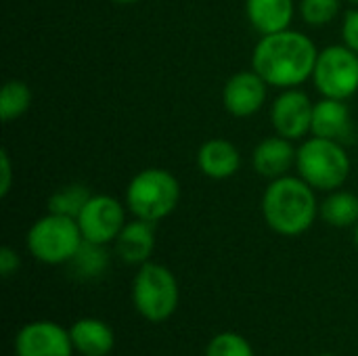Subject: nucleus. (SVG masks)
<instances>
[{
    "instance_id": "4be33fe9",
    "label": "nucleus",
    "mask_w": 358,
    "mask_h": 356,
    "mask_svg": "<svg viewBox=\"0 0 358 356\" xmlns=\"http://www.w3.org/2000/svg\"><path fill=\"white\" fill-rule=\"evenodd\" d=\"M340 13V0H302L300 15L304 23L313 27H323L331 23Z\"/></svg>"
},
{
    "instance_id": "f3484780",
    "label": "nucleus",
    "mask_w": 358,
    "mask_h": 356,
    "mask_svg": "<svg viewBox=\"0 0 358 356\" xmlns=\"http://www.w3.org/2000/svg\"><path fill=\"white\" fill-rule=\"evenodd\" d=\"M73 348L84 356H107L113 350L115 336L111 327L99 319H82L69 329Z\"/></svg>"
},
{
    "instance_id": "0eeeda50",
    "label": "nucleus",
    "mask_w": 358,
    "mask_h": 356,
    "mask_svg": "<svg viewBox=\"0 0 358 356\" xmlns=\"http://www.w3.org/2000/svg\"><path fill=\"white\" fill-rule=\"evenodd\" d=\"M313 82L325 99L348 101L358 92V52L346 44H331L319 50Z\"/></svg>"
},
{
    "instance_id": "9b49d317",
    "label": "nucleus",
    "mask_w": 358,
    "mask_h": 356,
    "mask_svg": "<svg viewBox=\"0 0 358 356\" xmlns=\"http://www.w3.org/2000/svg\"><path fill=\"white\" fill-rule=\"evenodd\" d=\"M71 336L50 321L27 323L15 340L17 356H71Z\"/></svg>"
},
{
    "instance_id": "dca6fc26",
    "label": "nucleus",
    "mask_w": 358,
    "mask_h": 356,
    "mask_svg": "<svg viewBox=\"0 0 358 356\" xmlns=\"http://www.w3.org/2000/svg\"><path fill=\"white\" fill-rule=\"evenodd\" d=\"M155 248V233L153 222L147 220H132L126 222L122 233L115 239V252L126 264H145L149 262Z\"/></svg>"
},
{
    "instance_id": "1a4fd4ad",
    "label": "nucleus",
    "mask_w": 358,
    "mask_h": 356,
    "mask_svg": "<svg viewBox=\"0 0 358 356\" xmlns=\"http://www.w3.org/2000/svg\"><path fill=\"white\" fill-rule=\"evenodd\" d=\"M313 111H315V103L306 92L298 88H287L275 99L271 107V122L279 136H285L289 141H300L306 134H310Z\"/></svg>"
},
{
    "instance_id": "4468645a",
    "label": "nucleus",
    "mask_w": 358,
    "mask_h": 356,
    "mask_svg": "<svg viewBox=\"0 0 358 356\" xmlns=\"http://www.w3.org/2000/svg\"><path fill=\"white\" fill-rule=\"evenodd\" d=\"M241 166L239 149L227 138H210L197 151V168L214 180H224L237 174Z\"/></svg>"
},
{
    "instance_id": "393cba45",
    "label": "nucleus",
    "mask_w": 358,
    "mask_h": 356,
    "mask_svg": "<svg viewBox=\"0 0 358 356\" xmlns=\"http://www.w3.org/2000/svg\"><path fill=\"white\" fill-rule=\"evenodd\" d=\"M0 197H6L13 187V164L6 149L0 151Z\"/></svg>"
},
{
    "instance_id": "b1692460",
    "label": "nucleus",
    "mask_w": 358,
    "mask_h": 356,
    "mask_svg": "<svg viewBox=\"0 0 358 356\" xmlns=\"http://www.w3.org/2000/svg\"><path fill=\"white\" fill-rule=\"evenodd\" d=\"M342 38L348 48L358 52V6L346 13L344 23H342Z\"/></svg>"
},
{
    "instance_id": "9d476101",
    "label": "nucleus",
    "mask_w": 358,
    "mask_h": 356,
    "mask_svg": "<svg viewBox=\"0 0 358 356\" xmlns=\"http://www.w3.org/2000/svg\"><path fill=\"white\" fill-rule=\"evenodd\" d=\"M266 94H268L266 80L258 71L248 69V71H237L227 80L222 88V103L233 118H250L264 107Z\"/></svg>"
},
{
    "instance_id": "2eb2a0df",
    "label": "nucleus",
    "mask_w": 358,
    "mask_h": 356,
    "mask_svg": "<svg viewBox=\"0 0 358 356\" xmlns=\"http://www.w3.org/2000/svg\"><path fill=\"white\" fill-rule=\"evenodd\" d=\"M250 25L260 34H277L289 29L294 21V0H245Z\"/></svg>"
},
{
    "instance_id": "6e6552de",
    "label": "nucleus",
    "mask_w": 358,
    "mask_h": 356,
    "mask_svg": "<svg viewBox=\"0 0 358 356\" xmlns=\"http://www.w3.org/2000/svg\"><path fill=\"white\" fill-rule=\"evenodd\" d=\"M76 220L84 241L107 245L115 241L126 227V210L111 195H90Z\"/></svg>"
},
{
    "instance_id": "ddd939ff",
    "label": "nucleus",
    "mask_w": 358,
    "mask_h": 356,
    "mask_svg": "<svg viewBox=\"0 0 358 356\" xmlns=\"http://www.w3.org/2000/svg\"><path fill=\"white\" fill-rule=\"evenodd\" d=\"M296 155H298V149H294L292 141L277 134V136H268L256 145L252 164L260 176L275 180V178L285 176L289 172V168L296 166Z\"/></svg>"
},
{
    "instance_id": "423d86ee",
    "label": "nucleus",
    "mask_w": 358,
    "mask_h": 356,
    "mask_svg": "<svg viewBox=\"0 0 358 356\" xmlns=\"http://www.w3.org/2000/svg\"><path fill=\"white\" fill-rule=\"evenodd\" d=\"M132 300L136 311L153 323L172 317L178 304V285L174 275L155 262L141 264L132 285Z\"/></svg>"
},
{
    "instance_id": "5701e85b",
    "label": "nucleus",
    "mask_w": 358,
    "mask_h": 356,
    "mask_svg": "<svg viewBox=\"0 0 358 356\" xmlns=\"http://www.w3.org/2000/svg\"><path fill=\"white\" fill-rule=\"evenodd\" d=\"M206 356H254V350L245 338L237 334H220L210 342Z\"/></svg>"
},
{
    "instance_id": "aec40b11",
    "label": "nucleus",
    "mask_w": 358,
    "mask_h": 356,
    "mask_svg": "<svg viewBox=\"0 0 358 356\" xmlns=\"http://www.w3.org/2000/svg\"><path fill=\"white\" fill-rule=\"evenodd\" d=\"M90 191L84 185H67L61 187L59 191H55L48 197V212L50 214H59V216H69V218H78L82 208L86 206V201L90 199Z\"/></svg>"
},
{
    "instance_id": "c756f323",
    "label": "nucleus",
    "mask_w": 358,
    "mask_h": 356,
    "mask_svg": "<svg viewBox=\"0 0 358 356\" xmlns=\"http://www.w3.org/2000/svg\"><path fill=\"white\" fill-rule=\"evenodd\" d=\"M323 356H329V355H323Z\"/></svg>"
},
{
    "instance_id": "6ab92c4d",
    "label": "nucleus",
    "mask_w": 358,
    "mask_h": 356,
    "mask_svg": "<svg viewBox=\"0 0 358 356\" xmlns=\"http://www.w3.org/2000/svg\"><path fill=\"white\" fill-rule=\"evenodd\" d=\"M31 105V90L21 80H8L0 92V118L4 124L21 118Z\"/></svg>"
},
{
    "instance_id": "f8f14e48",
    "label": "nucleus",
    "mask_w": 358,
    "mask_h": 356,
    "mask_svg": "<svg viewBox=\"0 0 358 356\" xmlns=\"http://www.w3.org/2000/svg\"><path fill=\"white\" fill-rule=\"evenodd\" d=\"M310 134L321 138H331L342 145L348 143L352 138V118L346 101L323 97L319 103H315Z\"/></svg>"
},
{
    "instance_id": "39448f33",
    "label": "nucleus",
    "mask_w": 358,
    "mask_h": 356,
    "mask_svg": "<svg viewBox=\"0 0 358 356\" xmlns=\"http://www.w3.org/2000/svg\"><path fill=\"white\" fill-rule=\"evenodd\" d=\"M25 243L36 260L44 264H63L76 256L84 237L76 218L48 212L29 227Z\"/></svg>"
},
{
    "instance_id": "a211bd4d",
    "label": "nucleus",
    "mask_w": 358,
    "mask_h": 356,
    "mask_svg": "<svg viewBox=\"0 0 358 356\" xmlns=\"http://www.w3.org/2000/svg\"><path fill=\"white\" fill-rule=\"evenodd\" d=\"M321 218L336 229H348L358 222V197L350 191H331L319 208Z\"/></svg>"
},
{
    "instance_id": "a878e982",
    "label": "nucleus",
    "mask_w": 358,
    "mask_h": 356,
    "mask_svg": "<svg viewBox=\"0 0 358 356\" xmlns=\"http://www.w3.org/2000/svg\"><path fill=\"white\" fill-rule=\"evenodd\" d=\"M17 269H19V256H17V252L13 248L4 245L0 250V273H2V277L8 279L13 273H17Z\"/></svg>"
},
{
    "instance_id": "20e7f679",
    "label": "nucleus",
    "mask_w": 358,
    "mask_h": 356,
    "mask_svg": "<svg viewBox=\"0 0 358 356\" xmlns=\"http://www.w3.org/2000/svg\"><path fill=\"white\" fill-rule=\"evenodd\" d=\"M180 199V185L174 174L164 168L141 170L126 189V206L134 218L159 222L170 216Z\"/></svg>"
},
{
    "instance_id": "f03ea898",
    "label": "nucleus",
    "mask_w": 358,
    "mask_h": 356,
    "mask_svg": "<svg viewBox=\"0 0 358 356\" xmlns=\"http://www.w3.org/2000/svg\"><path fill=\"white\" fill-rule=\"evenodd\" d=\"M319 204L315 189L300 176H281L271 180L262 195V216L266 225L285 237L306 233L317 220Z\"/></svg>"
},
{
    "instance_id": "c85d7f7f",
    "label": "nucleus",
    "mask_w": 358,
    "mask_h": 356,
    "mask_svg": "<svg viewBox=\"0 0 358 356\" xmlns=\"http://www.w3.org/2000/svg\"><path fill=\"white\" fill-rule=\"evenodd\" d=\"M348 2H352V4H358V0H348Z\"/></svg>"
},
{
    "instance_id": "7ed1b4c3",
    "label": "nucleus",
    "mask_w": 358,
    "mask_h": 356,
    "mask_svg": "<svg viewBox=\"0 0 358 356\" xmlns=\"http://www.w3.org/2000/svg\"><path fill=\"white\" fill-rule=\"evenodd\" d=\"M298 176L315 191H338L350 176V157L342 143L321 136H310L298 147Z\"/></svg>"
},
{
    "instance_id": "412c9836",
    "label": "nucleus",
    "mask_w": 358,
    "mask_h": 356,
    "mask_svg": "<svg viewBox=\"0 0 358 356\" xmlns=\"http://www.w3.org/2000/svg\"><path fill=\"white\" fill-rule=\"evenodd\" d=\"M71 264H73V271L82 279H94L105 273L109 264V256L105 252V245L84 241L80 250L76 252V256L71 258Z\"/></svg>"
},
{
    "instance_id": "cd10ccee",
    "label": "nucleus",
    "mask_w": 358,
    "mask_h": 356,
    "mask_svg": "<svg viewBox=\"0 0 358 356\" xmlns=\"http://www.w3.org/2000/svg\"><path fill=\"white\" fill-rule=\"evenodd\" d=\"M355 241H357V245H358V222L355 225Z\"/></svg>"
},
{
    "instance_id": "bb28decb",
    "label": "nucleus",
    "mask_w": 358,
    "mask_h": 356,
    "mask_svg": "<svg viewBox=\"0 0 358 356\" xmlns=\"http://www.w3.org/2000/svg\"><path fill=\"white\" fill-rule=\"evenodd\" d=\"M113 2H117V4H132V2H138V0H113Z\"/></svg>"
},
{
    "instance_id": "f257e3e1",
    "label": "nucleus",
    "mask_w": 358,
    "mask_h": 356,
    "mask_svg": "<svg viewBox=\"0 0 358 356\" xmlns=\"http://www.w3.org/2000/svg\"><path fill=\"white\" fill-rule=\"evenodd\" d=\"M317 57L319 50L308 36L296 29H283L258 40L252 52V69L258 71L268 86L287 90L313 78Z\"/></svg>"
}]
</instances>
